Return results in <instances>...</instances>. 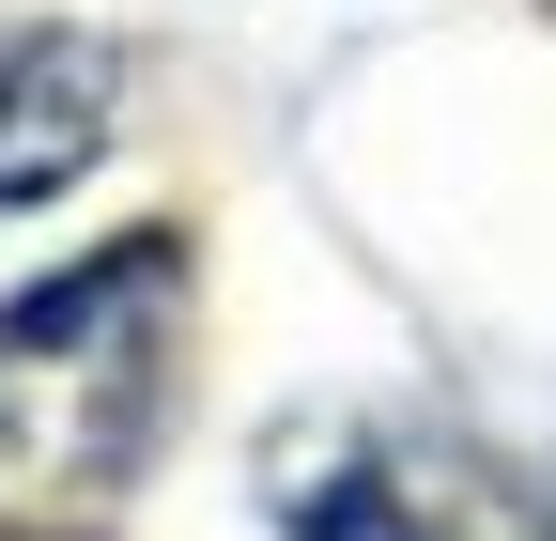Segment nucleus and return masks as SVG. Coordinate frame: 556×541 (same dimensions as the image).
Segmentation results:
<instances>
[{"label":"nucleus","mask_w":556,"mask_h":541,"mask_svg":"<svg viewBox=\"0 0 556 541\" xmlns=\"http://www.w3.org/2000/svg\"><path fill=\"white\" fill-rule=\"evenodd\" d=\"M170 372V232H124L0 294V541H78L155 449Z\"/></svg>","instance_id":"obj_1"},{"label":"nucleus","mask_w":556,"mask_h":541,"mask_svg":"<svg viewBox=\"0 0 556 541\" xmlns=\"http://www.w3.org/2000/svg\"><path fill=\"white\" fill-rule=\"evenodd\" d=\"M278 541H556V495L479 433H417V418H309L263 464Z\"/></svg>","instance_id":"obj_2"},{"label":"nucleus","mask_w":556,"mask_h":541,"mask_svg":"<svg viewBox=\"0 0 556 541\" xmlns=\"http://www.w3.org/2000/svg\"><path fill=\"white\" fill-rule=\"evenodd\" d=\"M93 140H109V47L0 32V217H47Z\"/></svg>","instance_id":"obj_3"}]
</instances>
